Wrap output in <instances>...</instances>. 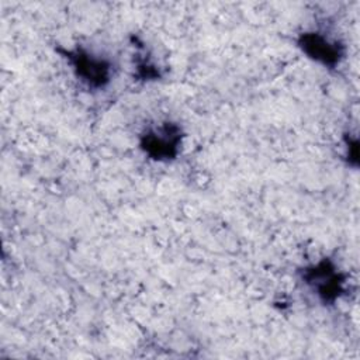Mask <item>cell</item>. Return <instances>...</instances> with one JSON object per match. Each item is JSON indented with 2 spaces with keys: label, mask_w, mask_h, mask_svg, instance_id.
<instances>
[{
  "label": "cell",
  "mask_w": 360,
  "mask_h": 360,
  "mask_svg": "<svg viewBox=\"0 0 360 360\" xmlns=\"http://www.w3.org/2000/svg\"><path fill=\"white\" fill-rule=\"evenodd\" d=\"M68 59L76 77L90 89H103L111 77V63L96 53L84 49L68 52Z\"/></svg>",
  "instance_id": "1"
},
{
  "label": "cell",
  "mask_w": 360,
  "mask_h": 360,
  "mask_svg": "<svg viewBox=\"0 0 360 360\" xmlns=\"http://www.w3.org/2000/svg\"><path fill=\"white\" fill-rule=\"evenodd\" d=\"M180 129L174 124L166 122L148 129L141 139V148L152 159L169 160L173 159L179 152L180 145Z\"/></svg>",
  "instance_id": "2"
},
{
  "label": "cell",
  "mask_w": 360,
  "mask_h": 360,
  "mask_svg": "<svg viewBox=\"0 0 360 360\" xmlns=\"http://www.w3.org/2000/svg\"><path fill=\"white\" fill-rule=\"evenodd\" d=\"M304 280L325 302L336 300L343 290L342 276L336 271L335 266L326 260L305 269Z\"/></svg>",
  "instance_id": "3"
},
{
  "label": "cell",
  "mask_w": 360,
  "mask_h": 360,
  "mask_svg": "<svg viewBox=\"0 0 360 360\" xmlns=\"http://www.w3.org/2000/svg\"><path fill=\"white\" fill-rule=\"evenodd\" d=\"M302 51L314 60L333 66L340 58V45L321 32H304L298 41Z\"/></svg>",
  "instance_id": "4"
}]
</instances>
